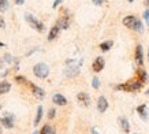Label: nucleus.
I'll return each mask as SVG.
<instances>
[{"label": "nucleus", "mask_w": 149, "mask_h": 134, "mask_svg": "<svg viewBox=\"0 0 149 134\" xmlns=\"http://www.w3.org/2000/svg\"><path fill=\"white\" fill-rule=\"evenodd\" d=\"M112 45H113V41L112 40L104 41V43H101V44H100V49H101L103 52H107V51H109V49L112 48Z\"/></svg>", "instance_id": "obj_18"}, {"label": "nucleus", "mask_w": 149, "mask_h": 134, "mask_svg": "<svg viewBox=\"0 0 149 134\" xmlns=\"http://www.w3.org/2000/svg\"><path fill=\"white\" fill-rule=\"evenodd\" d=\"M52 101H54L56 105H66V104H67V98L64 97L63 94L55 93L54 96H52Z\"/></svg>", "instance_id": "obj_10"}, {"label": "nucleus", "mask_w": 149, "mask_h": 134, "mask_svg": "<svg viewBox=\"0 0 149 134\" xmlns=\"http://www.w3.org/2000/svg\"><path fill=\"white\" fill-rule=\"evenodd\" d=\"M92 1H93V4H96V6H103V3L105 0H92Z\"/></svg>", "instance_id": "obj_30"}, {"label": "nucleus", "mask_w": 149, "mask_h": 134, "mask_svg": "<svg viewBox=\"0 0 149 134\" xmlns=\"http://www.w3.org/2000/svg\"><path fill=\"white\" fill-rule=\"evenodd\" d=\"M127 1H129V3H133V1H134V0H127Z\"/></svg>", "instance_id": "obj_37"}, {"label": "nucleus", "mask_w": 149, "mask_h": 134, "mask_svg": "<svg viewBox=\"0 0 149 134\" xmlns=\"http://www.w3.org/2000/svg\"><path fill=\"white\" fill-rule=\"evenodd\" d=\"M0 134H1V127H0Z\"/></svg>", "instance_id": "obj_40"}, {"label": "nucleus", "mask_w": 149, "mask_h": 134, "mask_svg": "<svg viewBox=\"0 0 149 134\" xmlns=\"http://www.w3.org/2000/svg\"><path fill=\"white\" fill-rule=\"evenodd\" d=\"M3 59H4V62H6V63H11V62H13V56H11L10 54H6V55H4V58H3Z\"/></svg>", "instance_id": "obj_28"}, {"label": "nucleus", "mask_w": 149, "mask_h": 134, "mask_svg": "<svg viewBox=\"0 0 149 134\" xmlns=\"http://www.w3.org/2000/svg\"><path fill=\"white\" fill-rule=\"evenodd\" d=\"M107 110H108V101H107V98L104 97V96H100L97 98V111L100 114H104Z\"/></svg>", "instance_id": "obj_6"}, {"label": "nucleus", "mask_w": 149, "mask_h": 134, "mask_svg": "<svg viewBox=\"0 0 149 134\" xmlns=\"http://www.w3.org/2000/svg\"><path fill=\"white\" fill-rule=\"evenodd\" d=\"M62 1H63V0H55L54 4H52V8H56L59 4H62Z\"/></svg>", "instance_id": "obj_29"}, {"label": "nucleus", "mask_w": 149, "mask_h": 134, "mask_svg": "<svg viewBox=\"0 0 149 134\" xmlns=\"http://www.w3.org/2000/svg\"><path fill=\"white\" fill-rule=\"evenodd\" d=\"M32 90H33V94L36 96L37 98H44V96H45V92H44V89H41L40 86L37 85H32Z\"/></svg>", "instance_id": "obj_13"}, {"label": "nucleus", "mask_w": 149, "mask_h": 134, "mask_svg": "<svg viewBox=\"0 0 149 134\" xmlns=\"http://www.w3.org/2000/svg\"><path fill=\"white\" fill-rule=\"evenodd\" d=\"M11 90V84L7 81H0V94H6Z\"/></svg>", "instance_id": "obj_15"}, {"label": "nucleus", "mask_w": 149, "mask_h": 134, "mask_svg": "<svg viewBox=\"0 0 149 134\" xmlns=\"http://www.w3.org/2000/svg\"><path fill=\"white\" fill-rule=\"evenodd\" d=\"M82 64V60H79L78 63H75L74 60H67V68H66V71H64V74L67 77H70V78H72V77L78 75V73H79V67H81Z\"/></svg>", "instance_id": "obj_3"}, {"label": "nucleus", "mask_w": 149, "mask_h": 134, "mask_svg": "<svg viewBox=\"0 0 149 134\" xmlns=\"http://www.w3.org/2000/svg\"><path fill=\"white\" fill-rule=\"evenodd\" d=\"M92 88H93V89H99L100 88V80L97 77H95V78L92 80Z\"/></svg>", "instance_id": "obj_23"}, {"label": "nucleus", "mask_w": 149, "mask_h": 134, "mask_svg": "<svg viewBox=\"0 0 149 134\" xmlns=\"http://www.w3.org/2000/svg\"><path fill=\"white\" fill-rule=\"evenodd\" d=\"M0 123H1V126H4L6 129H13V126H14V115H7V116L0 118Z\"/></svg>", "instance_id": "obj_8"}, {"label": "nucleus", "mask_w": 149, "mask_h": 134, "mask_svg": "<svg viewBox=\"0 0 149 134\" xmlns=\"http://www.w3.org/2000/svg\"><path fill=\"white\" fill-rule=\"evenodd\" d=\"M142 82H140L138 80H130L127 81L126 84H120V85H116L115 86V89L116 90H123V92H137V90H140L142 88Z\"/></svg>", "instance_id": "obj_1"}, {"label": "nucleus", "mask_w": 149, "mask_h": 134, "mask_svg": "<svg viewBox=\"0 0 149 134\" xmlns=\"http://www.w3.org/2000/svg\"><path fill=\"white\" fill-rule=\"evenodd\" d=\"M77 100H78V103L81 104V105H84V107H89L91 105V96L86 93V92H79L77 94Z\"/></svg>", "instance_id": "obj_5"}, {"label": "nucleus", "mask_w": 149, "mask_h": 134, "mask_svg": "<svg viewBox=\"0 0 149 134\" xmlns=\"http://www.w3.org/2000/svg\"><path fill=\"white\" fill-rule=\"evenodd\" d=\"M0 110H1V107H0Z\"/></svg>", "instance_id": "obj_42"}, {"label": "nucleus", "mask_w": 149, "mask_h": 134, "mask_svg": "<svg viewBox=\"0 0 149 134\" xmlns=\"http://www.w3.org/2000/svg\"><path fill=\"white\" fill-rule=\"evenodd\" d=\"M142 17H144V19L146 21V25L149 26V10H145V11H144V15H142Z\"/></svg>", "instance_id": "obj_26"}, {"label": "nucleus", "mask_w": 149, "mask_h": 134, "mask_svg": "<svg viewBox=\"0 0 149 134\" xmlns=\"http://www.w3.org/2000/svg\"><path fill=\"white\" fill-rule=\"evenodd\" d=\"M134 58H136V62L138 66H142L144 64V54H142V45H137L136 47V54H134Z\"/></svg>", "instance_id": "obj_9"}, {"label": "nucleus", "mask_w": 149, "mask_h": 134, "mask_svg": "<svg viewBox=\"0 0 149 134\" xmlns=\"http://www.w3.org/2000/svg\"><path fill=\"white\" fill-rule=\"evenodd\" d=\"M33 134H40V133H37V131H34V133H33Z\"/></svg>", "instance_id": "obj_39"}, {"label": "nucleus", "mask_w": 149, "mask_h": 134, "mask_svg": "<svg viewBox=\"0 0 149 134\" xmlns=\"http://www.w3.org/2000/svg\"><path fill=\"white\" fill-rule=\"evenodd\" d=\"M148 59H149V48H148Z\"/></svg>", "instance_id": "obj_38"}, {"label": "nucleus", "mask_w": 149, "mask_h": 134, "mask_svg": "<svg viewBox=\"0 0 149 134\" xmlns=\"http://www.w3.org/2000/svg\"><path fill=\"white\" fill-rule=\"evenodd\" d=\"M137 77H138V81H140V82H142V84L148 82V80H149V77H148V74H146V71H145V70H142V68H138V70H137Z\"/></svg>", "instance_id": "obj_16"}, {"label": "nucleus", "mask_w": 149, "mask_h": 134, "mask_svg": "<svg viewBox=\"0 0 149 134\" xmlns=\"http://www.w3.org/2000/svg\"><path fill=\"white\" fill-rule=\"evenodd\" d=\"M59 31H60V27L59 26H52L51 27V30H49V33H48V40L49 41H52V40H55L56 37L59 36Z\"/></svg>", "instance_id": "obj_14"}, {"label": "nucleus", "mask_w": 149, "mask_h": 134, "mask_svg": "<svg viewBox=\"0 0 149 134\" xmlns=\"http://www.w3.org/2000/svg\"><path fill=\"white\" fill-rule=\"evenodd\" d=\"M145 94H148V96H149V89L146 90V92H145Z\"/></svg>", "instance_id": "obj_36"}, {"label": "nucleus", "mask_w": 149, "mask_h": 134, "mask_svg": "<svg viewBox=\"0 0 149 134\" xmlns=\"http://www.w3.org/2000/svg\"><path fill=\"white\" fill-rule=\"evenodd\" d=\"M133 30L138 31V33L144 31V26H142V22H141L140 19H137V21H136V23H134V27H133Z\"/></svg>", "instance_id": "obj_21"}, {"label": "nucleus", "mask_w": 149, "mask_h": 134, "mask_svg": "<svg viewBox=\"0 0 149 134\" xmlns=\"http://www.w3.org/2000/svg\"><path fill=\"white\" fill-rule=\"evenodd\" d=\"M68 25H70V19H68L67 15L60 17V18L58 19V22H56V26H59L60 29H67Z\"/></svg>", "instance_id": "obj_12"}, {"label": "nucleus", "mask_w": 149, "mask_h": 134, "mask_svg": "<svg viewBox=\"0 0 149 134\" xmlns=\"http://www.w3.org/2000/svg\"><path fill=\"white\" fill-rule=\"evenodd\" d=\"M136 21H137V18L134 17V15H127V17L123 18V25H125L126 27H129V29H133Z\"/></svg>", "instance_id": "obj_11"}, {"label": "nucleus", "mask_w": 149, "mask_h": 134, "mask_svg": "<svg viewBox=\"0 0 149 134\" xmlns=\"http://www.w3.org/2000/svg\"><path fill=\"white\" fill-rule=\"evenodd\" d=\"M25 19H26V22L33 27V29H36L38 31H42L44 30V23L40 22L37 18H34L32 14H25Z\"/></svg>", "instance_id": "obj_4"}, {"label": "nucleus", "mask_w": 149, "mask_h": 134, "mask_svg": "<svg viewBox=\"0 0 149 134\" xmlns=\"http://www.w3.org/2000/svg\"><path fill=\"white\" fill-rule=\"evenodd\" d=\"M119 123H120V127H122V130L125 133H129V131H130V123H129V121H127L125 116H120V118H119Z\"/></svg>", "instance_id": "obj_17"}, {"label": "nucleus", "mask_w": 149, "mask_h": 134, "mask_svg": "<svg viewBox=\"0 0 149 134\" xmlns=\"http://www.w3.org/2000/svg\"><path fill=\"white\" fill-rule=\"evenodd\" d=\"M92 134H100V133L96 130V127H92Z\"/></svg>", "instance_id": "obj_33"}, {"label": "nucleus", "mask_w": 149, "mask_h": 134, "mask_svg": "<svg viewBox=\"0 0 149 134\" xmlns=\"http://www.w3.org/2000/svg\"><path fill=\"white\" fill-rule=\"evenodd\" d=\"M148 4H149V0H148Z\"/></svg>", "instance_id": "obj_41"}, {"label": "nucleus", "mask_w": 149, "mask_h": 134, "mask_svg": "<svg viewBox=\"0 0 149 134\" xmlns=\"http://www.w3.org/2000/svg\"><path fill=\"white\" fill-rule=\"evenodd\" d=\"M15 81H17L18 84H27V80L25 78V77H22V75H17L15 77Z\"/></svg>", "instance_id": "obj_25"}, {"label": "nucleus", "mask_w": 149, "mask_h": 134, "mask_svg": "<svg viewBox=\"0 0 149 134\" xmlns=\"http://www.w3.org/2000/svg\"><path fill=\"white\" fill-rule=\"evenodd\" d=\"M104 66H105V60H104V58L99 56V58L95 59V62H93V64H92V68H93V71L95 73H100L104 68Z\"/></svg>", "instance_id": "obj_7"}, {"label": "nucleus", "mask_w": 149, "mask_h": 134, "mask_svg": "<svg viewBox=\"0 0 149 134\" xmlns=\"http://www.w3.org/2000/svg\"><path fill=\"white\" fill-rule=\"evenodd\" d=\"M137 112L140 114V116L142 115V114H145V112H146V104H141V105H138V107H137Z\"/></svg>", "instance_id": "obj_24"}, {"label": "nucleus", "mask_w": 149, "mask_h": 134, "mask_svg": "<svg viewBox=\"0 0 149 134\" xmlns=\"http://www.w3.org/2000/svg\"><path fill=\"white\" fill-rule=\"evenodd\" d=\"M41 118H42V107L38 105L37 107V114H36V119H34V126H37L41 122Z\"/></svg>", "instance_id": "obj_20"}, {"label": "nucleus", "mask_w": 149, "mask_h": 134, "mask_svg": "<svg viewBox=\"0 0 149 134\" xmlns=\"http://www.w3.org/2000/svg\"><path fill=\"white\" fill-rule=\"evenodd\" d=\"M8 8V0H0V13H4Z\"/></svg>", "instance_id": "obj_22"}, {"label": "nucleus", "mask_w": 149, "mask_h": 134, "mask_svg": "<svg viewBox=\"0 0 149 134\" xmlns=\"http://www.w3.org/2000/svg\"><path fill=\"white\" fill-rule=\"evenodd\" d=\"M0 27H6V22H4V19L0 17Z\"/></svg>", "instance_id": "obj_31"}, {"label": "nucleus", "mask_w": 149, "mask_h": 134, "mask_svg": "<svg viewBox=\"0 0 149 134\" xmlns=\"http://www.w3.org/2000/svg\"><path fill=\"white\" fill-rule=\"evenodd\" d=\"M15 3H17L18 6H21V4H23V3H25V0H15Z\"/></svg>", "instance_id": "obj_32"}, {"label": "nucleus", "mask_w": 149, "mask_h": 134, "mask_svg": "<svg viewBox=\"0 0 149 134\" xmlns=\"http://www.w3.org/2000/svg\"><path fill=\"white\" fill-rule=\"evenodd\" d=\"M1 47H4V43H1V41H0V48H1Z\"/></svg>", "instance_id": "obj_35"}, {"label": "nucleus", "mask_w": 149, "mask_h": 134, "mask_svg": "<svg viewBox=\"0 0 149 134\" xmlns=\"http://www.w3.org/2000/svg\"><path fill=\"white\" fill-rule=\"evenodd\" d=\"M55 133L56 131H55V129L51 125H44L40 130V134H55Z\"/></svg>", "instance_id": "obj_19"}, {"label": "nucleus", "mask_w": 149, "mask_h": 134, "mask_svg": "<svg viewBox=\"0 0 149 134\" xmlns=\"http://www.w3.org/2000/svg\"><path fill=\"white\" fill-rule=\"evenodd\" d=\"M55 114H56L55 108H51L49 111H48V118H49V119H54V118H55Z\"/></svg>", "instance_id": "obj_27"}, {"label": "nucleus", "mask_w": 149, "mask_h": 134, "mask_svg": "<svg viewBox=\"0 0 149 134\" xmlns=\"http://www.w3.org/2000/svg\"><path fill=\"white\" fill-rule=\"evenodd\" d=\"M3 66H4V60H1V58H0V70L3 68Z\"/></svg>", "instance_id": "obj_34"}, {"label": "nucleus", "mask_w": 149, "mask_h": 134, "mask_svg": "<svg viewBox=\"0 0 149 134\" xmlns=\"http://www.w3.org/2000/svg\"><path fill=\"white\" fill-rule=\"evenodd\" d=\"M33 73H34V75H36L37 78L44 80V78H47V77L49 75V67H48V64H45V63H37V64H34V67H33Z\"/></svg>", "instance_id": "obj_2"}]
</instances>
